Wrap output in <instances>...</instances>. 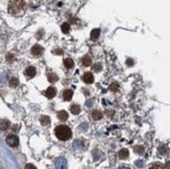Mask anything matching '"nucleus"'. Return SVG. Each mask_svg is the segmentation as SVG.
Listing matches in <instances>:
<instances>
[{
	"mask_svg": "<svg viewBox=\"0 0 170 169\" xmlns=\"http://www.w3.org/2000/svg\"><path fill=\"white\" fill-rule=\"evenodd\" d=\"M26 9H27V5L24 0H11L7 10L12 16L21 17L25 14Z\"/></svg>",
	"mask_w": 170,
	"mask_h": 169,
	"instance_id": "obj_1",
	"label": "nucleus"
},
{
	"mask_svg": "<svg viewBox=\"0 0 170 169\" xmlns=\"http://www.w3.org/2000/svg\"><path fill=\"white\" fill-rule=\"evenodd\" d=\"M55 136L58 137V139L62 141H66L68 139H70L72 136V132L67 125H58L54 130Z\"/></svg>",
	"mask_w": 170,
	"mask_h": 169,
	"instance_id": "obj_2",
	"label": "nucleus"
},
{
	"mask_svg": "<svg viewBox=\"0 0 170 169\" xmlns=\"http://www.w3.org/2000/svg\"><path fill=\"white\" fill-rule=\"evenodd\" d=\"M7 143L12 147H17L19 145V139L15 135H10L7 138Z\"/></svg>",
	"mask_w": 170,
	"mask_h": 169,
	"instance_id": "obj_3",
	"label": "nucleus"
},
{
	"mask_svg": "<svg viewBox=\"0 0 170 169\" xmlns=\"http://www.w3.org/2000/svg\"><path fill=\"white\" fill-rule=\"evenodd\" d=\"M43 51H44V49H43V47L40 46V45H35V46L32 48V54L33 57H40V55H42Z\"/></svg>",
	"mask_w": 170,
	"mask_h": 169,
	"instance_id": "obj_4",
	"label": "nucleus"
},
{
	"mask_svg": "<svg viewBox=\"0 0 170 169\" xmlns=\"http://www.w3.org/2000/svg\"><path fill=\"white\" fill-rule=\"evenodd\" d=\"M45 95H46V97L49 99L53 98V97L56 95V89H55L54 87H49L48 89L46 90Z\"/></svg>",
	"mask_w": 170,
	"mask_h": 169,
	"instance_id": "obj_5",
	"label": "nucleus"
},
{
	"mask_svg": "<svg viewBox=\"0 0 170 169\" xmlns=\"http://www.w3.org/2000/svg\"><path fill=\"white\" fill-rule=\"evenodd\" d=\"M83 80L86 84H92L94 82L93 74L91 73V72H87V73H85L83 74Z\"/></svg>",
	"mask_w": 170,
	"mask_h": 169,
	"instance_id": "obj_6",
	"label": "nucleus"
},
{
	"mask_svg": "<svg viewBox=\"0 0 170 169\" xmlns=\"http://www.w3.org/2000/svg\"><path fill=\"white\" fill-rule=\"evenodd\" d=\"M63 99L64 100H66V101H69V100H71V98H72V96H73V91L72 90H65L64 92H63Z\"/></svg>",
	"mask_w": 170,
	"mask_h": 169,
	"instance_id": "obj_7",
	"label": "nucleus"
},
{
	"mask_svg": "<svg viewBox=\"0 0 170 169\" xmlns=\"http://www.w3.org/2000/svg\"><path fill=\"white\" fill-rule=\"evenodd\" d=\"M10 128V122L7 119H0V131H7Z\"/></svg>",
	"mask_w": 170,
	"mask_h": 169,
	"instance_id": "obj_8",
	"label": "nucleus"
},
{
	"mask_svg": "<svg viewBox=\"0 0 170 169\" xmlns=\"http://www.w3.org/2000/svg\"><path fill=\"white\" fill-rule=\"evenodd\" d=\"M35 69L33 67H28V68H26V70H25V75L27 77H29V78H32V77H33L35 75Z\"/></svg>",
	"mask_w": 170,
	"mask_h": 169,
	"instance_id": "obj_9",
	"label": "nucleus"
},
{
	"mask_svg": "<svg viewBox=\"0 0 170 169\" xmlns=\"http://www.w3.org/2000/svg\"><path fill=\"white\" fill-rule=\"evenodd\" d=\"M118 156H119V158L122 160L127 159V158H129V150L125 149V148H122V149L119 151Z\"/></svg>",
	"mask_w": 170,
	"mask_h": 169,
	"instance_id": "obj_10",
	"label": "nucleus"
},
{
	"mask_svg": "<svg viewBox=\"0 0 170 169\" xmlns=\"http://www.w3.org/2000/svg\"><path fill=\"white\" fill-rule=\"evenodd\" d=\"M58 118L61 120V121H66L68 119V114L66 111H60L58 113Z\"/></svg>",
	"mask_w": 170,
	"mask_h": 169,
	"instance_id": "obj_11",
	"label": "nucleus"
},
{
	"mask_svg": "<svg viewBox=\"0 0 170 169\" xmlns=\"http://www.w3.org/2000/svg\"><path fill=\"white\" fill-rule=\"evenodd\" d=\"M64 65L65 67L68 68V69H71V68L74 67V61L72 59H65L64 60Z\"/></svg>",
	"mask_w": 170,
	"mask_h": 169,
	"instance_id": "obj_12",
	"label": "nucleus"
},
{
	"mask_svg": "<svg viewBox=\"0 0 170 169\" xmlns=\"http://www.w3.org/2000/svg\"><path fill=\"white\" fill-rule=\"evenodd\" d=\"M92 117H93L94 120H100V119L102 118V114H101V112L100 111L94 110V111L92 112Z\"/></svg>",
	"mask_w": 170,
	"mask_h": 169,
	"instance_id": "obj_13",
	"label": "nucleus"
},
{
	"mask_svg": "<svg viewBox=\"0 0 170 169\" xmlns=\"http://www.w3.org/2000/svg\"><path fill=\"white\" fill-rule=\"evenodd\" d=\"M70 111H71V113H72V114H74V115H77V114H79V112H80V107L78 105H71Z\"/></svg>",
	"mask_w": 170,
	"mask_h": 169,
	"instance_id": "obj_14",
	"label": "nucleus"
},
{
	"mask_svg": "<svg viewBox=\"0 0 170 169\" xmlns=\"http://www.w3.org/2000/svg\"><path fill=\"white\" fill-rule=\"evenodd\" d=\"M81 63L83 66H90L92 64V61H91V58H89V55H86L81 59Z\"/></svg>",
	"mask_w": 170,
	"mask_h": 169,
	"instance_id": "obj_15",
	"label": "nucleus"
},
{
	"mask_svg": "<svg viewBox=\"0 0 170 169\" xmlns=\"http://www.w3.org/2000/svg\"><path fill=\"white\" fill-rule=\"evenodd\" d=\"M99 35H100L99 29H98V28L93 29V30L91 32V39H92V40H96V39L99 37Z\"/></svg>",
	"mask_w": 170,
	"mask_h": 169,
	"instance_id": "obj_16",
	"label": "nucleus"
},
{
	"mask_svg": "<svg viewBox=\"0 0 170 169\" xmlns=\"http://www.w3.org/2000/svg\"><path fill=\"white\" fill-rule=\"evenodd\" d=\"M42 125H49L50 124V118L48 116H42L41 119H40Z\"/></svg>",
	"mask_w": 170,
	"mask_h": 169,
	"instance_id": "obj_17",
	"label": "nucleus"
},
{
	"mask_svg": "<svg viewBox=\"0 0 170 169\" xmlns=\"http://www.w3.org/2000/svg\"><path fill=\"white\" fill-rule=\"evenodd\" d=\"M58 80V76L55 73H49L48 74V80L50 83H54Z\"/></svg>",
	"mask_w": 170,
	"mask_h": 169,
	"instance_id": "obj_18",
	"label": "nucleus"
},
{
	"mask_svg": "<svg viewBox=\"0 0 170 169\" xmlns=\"http://www.w3.org/2000/svg\"><path fill=\"white\" fill-rule=\"evenodd\" d=\"M70 30V25L68 24V23H64L63 25H62V32H64V34H68Z\"/></svg>",
	"mask_w": 170,
	"mask_h": 169,
	"instance_id": "obj_19",
	"label": "nucleus"
},
{
	"mask_svg": "<svg viewBox=\"0 0 170 169\" xmlns=\"http://www.w3.org/2000/svg\"><path fill=\"white\" fill-rule=\"evenodd\" d=\"M18 84H19V80H17L16 77H13V78H11V80H10V86L11 87H17L18 86Z\"/></svg>",
	"mask_w": 170,
	"mask_h": 169,
	"instance_id": "obj_20",
	"label": "nucleus"
},
{
	"mask_svg": "<svg viewBox=\"0 0 170 169\" xmlns=\"http://www.w3.org/2000/svg\"><path fill=\"white\" fill-rule=\"evenodd\" d=\"M110 89H111V91H114V92H116V91H118V89H119V85L117 83L112 84V85L110 86Z\"/></svg>",
	"mask_w": 170,
	"mask_h": 169,
	"instance_id": "obj_21",
	"label": "nucleus"
},
{
	"mask_svg": "<svg viewBox=\"0 0 170 169\" xmlns=\"http://www.w3.org/2000/svg\"><path fill=\"white\" fill-rule=\"evenodd\" d=\"M101 69H102V65L100 64V63H98V64H96L95 66L93 67V70L96 71V72H99V71H101Z\"/></svg>",
	"mask_w": 170,
	"mask_h": 169,
	"instance_id": "obj_22",
	"label": "nucleus"
},
{
	"mask_svg": "<svg viewBox=\"0 0 170 169\" xmlns=\"http://www.w3.org/2000/svg\"><path fill=\"white\" fill-rule=\"evenodd\" d=\"M135 151L137 153H142L143 151H144V148L142 146H136L135 147Z\"/></svg>",
	"mask_w": 170,
	"mask_h": 169,
	"instance_id": "obj_23",
	"label": "nucleus"
},
{
	"mask_svg": "<svg viewBox=\"0 0 170 169\" xmlns=\"http://www.w3.org/2000/svg\"><path fill=\"white\" fill-rule=\"evenodd\" d=\"M126 64H127V66H133V65H134V61L131 60V59H129V60L126 61Z\"/></svg>",
	"mask_w": 170,
	"mask_h": 169,
	"instance_id": "obj_24",
	"label": "nucleus"
},
{
	"mask_svg": "<svg viewBox=\"0 0 170 169\" xmlns=\"http://www.w3.org/2000/svg\"><path fill=\"white\" fill-rule=\"evenodd\" d=\"M25 168H27V169H28V168L35 169V166H32V165H26V166H25Z\"/></svg>",
	"mask_w": 170,
	"mask_h": 169,
	"instance_id": "obj_25",
	"label": "nucleus"
}]
</instances>
